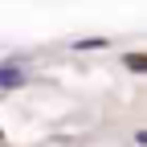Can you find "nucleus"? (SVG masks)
Segmentation results:
<instances>
[{"mask_svg": "<svg viewBox=\"0 0 147 147\" xmlns=\"http://www.w3.org/2000/svg\"><path fill=\"white\" fill-rule=\"evenodd\" d=\"M16 82H25V74H16V69H0V86H16Z\"/></svg>", "mask_w": 147, "mask_h": 147, "instance_id": "f257e3e1", "label": "nucleus"}]
</instances>
